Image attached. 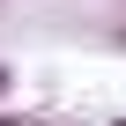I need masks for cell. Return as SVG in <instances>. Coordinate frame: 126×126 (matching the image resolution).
Wrapping results in <instances>:
<instances>
[{
	"instance_id": "6da1fadb",
	"label": "cell",
	"mask_w": 126,
	"mask_h": 126,
	"mask_svg": "<svg viewBox=\"0 0 126 126\" xmlns=\"http://www.w3.org/2000/svg\"><path fill=\"white\" fill-rule=\"evenodd\" d=\"M8 82H15V74H8V67H0V96H8Z\"/></svg>"
}]
</instances>
